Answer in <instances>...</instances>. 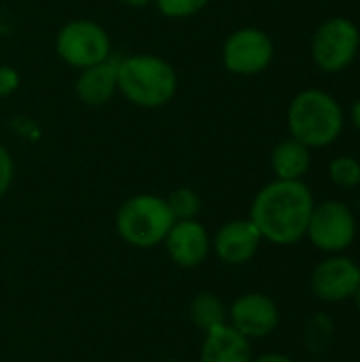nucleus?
Masks as SVG:
<instances>
[{"label":"nucleus","instance_id":"f257e3e1","mask_svg":"<svg viewBox=\"0 0 360 362\" xmlns=\"http://www.w3.org/2000/svg\"><path fill=\"white\" fill-rule=\"evenodd\" d=\"M314 195L301 180H274L252 199L250 221L261 238L276 246H293L306 238Z\"/></svg>","mask_w":360,"mask_h":362},{"label":"nucleus","instance_id":"f03ea898","mask_svg":"<svg viewBox=\"0 0 360 362\" xmlns=\"http://www.w3.org/2000/svg\"><path fill=\"white\" fill-rule=\"evenodd\" d=\"M176 89V70L163 57L140 53L117 64V91L138 108H161L174 100Z\"/></svg>","mask_w":360,"mask_h":362},{"label":"nucleus","instance_id":"7ed1b4c3","mask_svg":"<svg viewBox=\"0 0 360 362\" xmlns=\"http://www.w3.org/2000/svg\"><path fill=\"white\" fill-rule=\"evenodd\" d=\"M291 136L308 148L333 144L344 129V110L339 102L320 89L297 93L289 106Z\"/></svg>","mask_w":360,"mask_h":362},{"label":"nucleus","instance_id":"20e7f679","mask_svg":"<svg viewBox=\"0 0 360 362\" xmlns=\"http://www.w3.org/2000/svg\"><path fill=\"white\" fill-rule=\"evenodd\" d=\"M174 216L166 197L140 193L121 204L115 227L119 238L134 248H153L163 244L168 231L174 225Z\"/></svg>","mask_w":360,"mask_h":362},{"label":"nucleus","instance_id":"39448f33","mask_svg":"<svg viewBox=\"0 0 360 362\" xmlns=\"http://www.w3.org/2000/svg\"><path fill=\"white\" fill-rule=\"evenodd\" d=\"M108 32L91 19H72L55 36V51L59 59L76 70L89 68L110 57Z\"/></svg>","mask_w":360,"mask_h":362},{"label":"nucleus","instance_id":"423d86ee","mask_svg":"<svg viewBox=\"0 0 360 362\" xmlns=\"http://www.w3.org/2000/svg\"><path fill=\"white\" fill-rule=\"evenodd\" d=\"M360 47L359 28L346 17H333L325 21L312 38V57L325 72L346 70Z\"/></svg>","mask_w":360,"mask_h":362},{"label":"nucleus","instance_id":"0eeeda50","mask_svg":"<svg viewBox=\"0 0 360 362\" xmlns=\"http://www.w3.org/2000/svg\"><path fill=\"white\" fill-rule=\"evenodd\" d=\"M308 240L323 252H344L356 238V218L344 202H323L314 206L308 231Z\"/></svg>","mask_w":360,"mask_h":362},{"label":"nucleus","instance_id":"6e6552de","mask_svg":"<svg viewBox=\"0 0 360 362\" xmlns=\"http://www.w3.org/2000/svg\"><path fill=\"white\" fill-rule=\"evenodd\" d=\"M223 66L238 76L261 74L274 59V42L259 28H240L223 45Z\"/></svg>","mask_w":360,"mask_h":362},{"label":"nucleus","instance_id":"1a4fd4ad","mask_svg":"<svg viewBox=\"0 0 360 362\" xmlns=\"http://www.w3.org/2000/svg\"><path fill=\"white\" fill-rule=\"evenodd\" d=\"M227 325L248 339H263L278 329L280 310L272 297L263 293H246L227 310Z\"/></svg>","mask_w":360,"mask_h":362},{"label":"nucleus","instance_id":"9d476101","mask_svg":"<svg viewBox=\"0 0 360 362\" xmlns=\"http://www.w3.org/2000/svg\"><path fill=\"white\" fill-rule=\"evenodd\" d=\"M360 284V267L348 257H329L312 274V293L327 303H342L354 297Z\"/></svg>","mask_w":360,"mask_h":362},{"label":"nucleus","instance_id":"9b49d317","mask_svg":"<svg viewBox=\"0 0 360 362\" xmlns=\"http://www.w3.org/2000/svg\"><path fill=\"white\" fill-rule=\"evenodd\" d=\"M163 246L170 255V259L185 269L199 267L210 250H212V238L208 229L197 221H176L172 229L168 231Z\"/></svg>","mask_w":360,"mask_h":362},{"label":"nucleus","instance_id":"f8f14e48","mask_svg":"<svg viewBox=\"0 0 360 362\" xmlns=\"http://www.w3.org/2000/svg\"><path fill=\"white\" fill-rule=\"evenodd\" d=\"M263 238L250 218H236L219 227L212 238V250L225 265H244L248 263Z\"/></svg>","mask_w":360,"mask_h":362},{"label":"nucleus","instance_id":"ddd939ff","mask_svg":"<svg viewBox=\"0 0 360 362\" xmlns=\"http://www.w3.org/2000/svg\"><path fill=\"white\" fill-rule=\"evenodd\" d=\"M250 339L238 333L231 325H221L204 333L199 362H252Z\"/></svg>","mask_w":360,"mask_h":362},{"label":"nucleus","instance_id":"4468645a","mask_svg":"<svg viewBox=\"0 0 360 362\" xmlns=\"http://www.w3.org/2000/svg\"><path fill=\"white\" fill-rule=\"evenodd\" d=\"M117 64L119 59L108 57L100 64L83 68L74 91L76 98L87 106H104L117 93Z\"/></svg>","mask_w":360,"mask_h":362},{"label":"nucleus","instance_id":"2eb2a0df","mask_svg":"<svg viewBox=\"0 0 360 362\" xmlns=\"http://www.w3.org/2000/svg\"><path fill=\"white\" fill-rule=\"evenodd\" d=\"M310 148L295 138L280 142L272 151V170L278 180H301L310 170Z\"/></svg>","mask_w":360,"mask_h":362},{"label":"nucleus","instance_id":"dca6fc26","mask_svg":"<svg viewBox=\"0 0 360 362\" xmlns=\"http://www.w3.org/2000/svg\"><path fill=\"white\" fill-rule=\"evenodd\" d=\"M189 316L197 329L208 333L227 322V308L223 305V301L216 295L199 293L193 297V301L189 305Z\"/></svg>","mask_w":360,"mask_h":362},{"label":"nucleus","instance_id":"f3484780","mask_svg":"<svg viewBox=\"0 0 360 362\" xmlns=\"http://www.w3.org/2000/svg\"><path fill=\"white\" fill-rule=\"evenodd\" d=\"M168 208L174 216V221H193L197 218L199 210H202V199L199 195L189 189V187H178L174 189L168 197Z\"/></svg>","mask_w":360,"mask_h":362},{"label":"nucleus","instance_id":"a211bd4d","mask_svg":"<svg viewBox=\"0 0 360 362\" xmlns=\"http://www.w3.org/2000/svg\"><path fill=\"white\" fill-rule=\"evenodd\" d=\"M331 180L342 189H354L360 185V161L354 157H335L329 165Z\"/></svg>","mask_w":360,"mask_h":362},{"label":"nucleus","instance_id":"6ab92c4d","mask_svg":"<svg viewBox=\"0 0 360 362\" xmlns=\"http://www.w3.org/2000/svg\"><path fill=\"white\" fill-rule=\"evenodd\" d=\"M210 0H153L161 15L170 19H189L202 13Z\"/></svg>","mask_w":360,"mask_h":362},{"label":"nucleus","instance_id":"aec40b11","mask_svg":"<svg viewBox=\"0 0 360 362\" xmlns=\"http://www.w3.org/2000/svg\"><path fill=\"white\" fill-rule=\"evenodd\" d=\"M13 176H15V163H13V157H11V153H8V148L0 144V197L11 189V185H13Z\"/></svg>","mask_w":360,"mask_h":362},{"label":"nucleus","instance_id":"412c9836","mask_svg":"<svg viewBox=\"0 0 360 362\" xmlns=\"http://www.w3.org/2000/svg\"><path fill=\"white\" fill-rule=\"evenodd\" d=\"M21 85V76L13 66L2 64L0 66V98H8L13 95Z\"/></svg>","mask_w":360,"mask_h":362},{"label":"nucleus","instance_id":"4be33fe9","mask_svg":"<svg viewBox=\"0 0 360 362\" xmlns=\"http://www.w3.org/2000/svg\"><path fill=\"white\" fill-rule=\"evenodd\" d=\"M252 362H295L291 356L284 354H263L259 358H252Z\"/></svg>","mask_w":360,"mask_h":362},{"label":"nucleus","instance_id":"5701e85b","mask_svg":"<svg viewBox=\"0 0 360 362\" xmlns=\"http://www.w3.org/2000/svg\"><path fill=\"white\" fill-rule=\"evenodd\" d=\"M121 2L127 4V6H132V8H144V6L153 4V0H121Z\"/></svg>","mask_w":360,"mask_h":362},{"label":"nucleus","instance_id":"b1692460","mask_svg":"<svg viewBox=\"0 0 360 362\" xmlns=\"http://www.w3.org/2000/svg\"><path fill=\"white\" fill-rule=\"evenodd\" d=\"M352 123H354V127L360 132V98L354 102V106H352Z\"/></svg>","mask_w":360,"mask_h":362},{"label":"nucleus","instance_id":"393cba45","mask_svg":"<svg viewBox=\"0 0 360 362\" xmlns=\"http://www.w3.org/2000/svg\"><path fill=\"white\" fill-rule=\"evenodd\" d=\"M354 301H356V308L360 310V284H359V288H356V293H354V297H352Z\"/></svg>","mask_w":360,"mask_h":362},{"label":"nucleus","instance_id":"a878e982","mask_svg":"<svg viewBox=\"0 0 360 362\" xmlns=\"http://www.w3.org/2000/svg\"><path fill=\"white\" fill-rule=\"evenodd\" d=\"M166 362H172V361H166Z\"/></svg>","mask_w":360,"mask_h":362}]
</instances>
